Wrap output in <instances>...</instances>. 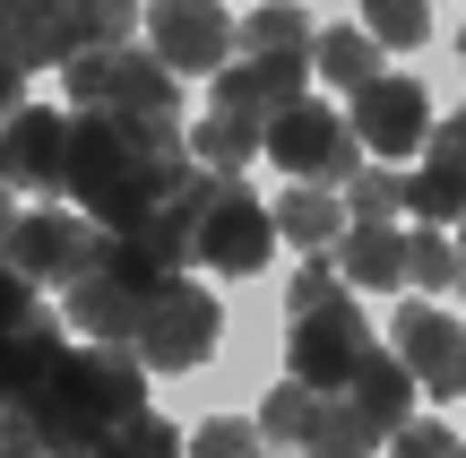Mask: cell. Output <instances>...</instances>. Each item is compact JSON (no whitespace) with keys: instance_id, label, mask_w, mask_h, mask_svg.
Segmentation results:
<instances>
[{"instance_id":"obj_24","label":"cell","mask_w":466,"mask_h":458,"mask_svg":"<svg viewBox=\"0 0 466 458\" xmlns=\"http://www.w3.org/2000/svg\"><path fill=\"white\" fill-rule=\"evenodd\" d=\"M346 217H363V225H398V217H406V182L389 173V156H363V165H354Z\"/></svg>"},{"instance_id":"obj_32","label":"cell","mask_w":466,"mask_h":458,"mask_svg":"<svg viewBox=\"0 0 466 458\" xmlns=\"http://www.w3.org/2000/svg\"><path fill=\"white\" fill-rule=\"evenodd\" d=\"M389 450H406V458H423V450H458L450 433H432V424H415V415H406L398 433H389Z\"/></svg>"},{"instance_id":"obj_26","label":"cell","mask_w":466,"mask_h":458,"mask_svg":"<svg viewBox=\"0 0 466 458\" xmlns=\"http://www.w3.org/2000/svg\"><path fill=\"white\" fill-rule=\"evenodd\" d=\"M458 242H441L432 234V217H423V234H406V286H423V294H458Z\"/></svg>"},{"instance_id":"obj_16","label":"cell","mask_w":466,"mask_h":458,"mask_svg":"<svg viewBox=\"0 0 466 458\" xmlns=\"http://www.w3.org/2000/svg\"><path fill=\"white\" fill-rule=\"evenodd\" d=\"M217 182H225L217 165H190L182 182H173L165 199H156L147 217L130 225V234L147 242V251L165 260V269H199V217H208V199H217Z\"/></svg>"},{"instance_id":"obj_29","label":"cell","mask_w":466,"mask_h":458,"mask_svg":"<svg viewBox=\"0 0 466 458\" xmlns=\"http://www.w3.org/2000/svg\"><path fill=\"white\" fill-rule=\"evenodd\" d=\"M329 294H346V269H337V251H311L294 269V294H285V311H311V303H329Z\"/></svg>"},{"instance_id":"obj_9","label":"cell","mask_w":466,"mask_h":458,"mask_svg":"<svg viewBox=\"0 0 466 458\" xmlns=\"http://www.w3.org/2000/svg\"><path fill=\"white\" fill-rule=\"evenodd\" d=\"M277 208L268 199H250L242 182H217V199H208V217H199V269L208 277H259L268 260H277Z\"/></svg>"},{"instance_id":"obj_30","label":"cell","mask_w":466,"mask_h":458,"mask_svg":"<svg viewBox=\"0 0 466 458\" xmlns=\"http://www.w3.org/2000/svg\"><path fill=\"white\" fill-rule=\"evenodd\" d=\"M259 442H268V433H259V424H233V415H208V424L190 433V450H199V458H225V450H259Z\"/></svg>"},{"instance_id":"obj_37","label":"cell","mask_w":466,"mask_h":458,"mask_svg":"<svg viewBox=\"0 0 466 458\" xmlns=\"http://www.w3.org/2000/svg\"><path fill=\"white\" fill-rule=\"evenodd\" d=\"M458 251H466V225H458Z\"/></svg>"},{"instance_id":"obj_25","label":"cell","mask_w":466,"mask_h":458,"mask_svg":"<svg viewBox=\"0 0 466 458\" xmlns=\"http://www.w3.org/2000/svg\"><path fill=\"white\" fill-rule=\"evenodd\" d=\"M311 44H319V26L294 9V0H268V9L242 17V52H311Z\"/></svg>"},{"instance_id":"obj_34","label":"cell","mask_w":466,"mask_h":458,"mask_svg":"<svg viewBox=\"0 0 466 458\" xmlns=\"http://www.w3.org/2000/svg\"><path fill=\"white\" fill-rule=\"evenodd\" d=\"M9 225H17V182L0 173V251H9Z\"/></svg>"},{"instance_id":"obj_6","label":"cell","mask_w":466,"mask_h":458,"mask_svg":"<svg viewBox=\"0 0 466 458\" xmlns=\"http://www.w3.org/2000/svg\"><path fill=\"white\" fill-rule=\"evenodd\" d=\"M217 329H225L217 294H208L199 277L173 269L165 286H156V303H147V321H138V338H130V346L156 363V372H199V363L217 355Z\"/></svg>"},{"instance_id":"obj_22","label":"cell","mask_w":466,"mask_h":458,"mask_svg":"<svg viewBox=\"0 0 466 458\" xmlns=\"http://www.w3.org/2000/svg\"><path fill=\"white\" fill-rule=\"evenodd\" d=\"M380 35H371V26H319V44H311V69H319V78H329V87H346V96H354V87H363V78H380Z\"/></svg>"},{"instance_id":"obj_23","label":"cell","mask_w":466,"mask_h":458,"mask_svg":"<svg viewBox=\"0 0 466 458\" xmlns=\"http://www.w3.org/2000/svg\"><path fill=\"white\" fill-rule=\"evenodd\" d=\"M311 415H319V390L302 372H285L277 390H268V407H259V433L277 450H311Z\"/></svg>"},{"instance_id":"obj_18","label":"cell","mask_w":466,"mask_h":458,"mask_svg":"<svg viewBox=\"0 0 466 458\" xmlns=\"http://www.w3.org/2000/svg\"><path fill=\"white\" fill-rule=\"evenodd\" d=\"M415 390H423V381H415V363H406L398 346H389V355H380V346H363V363H354V381H346L354 415H363L380 442L406 424V415H415Z\"/></svg>"},{"instance_id":"obj_3","label":"cell","mask_w":466,"mask_h":458,"mask_svg":"<svg viewBox=\"0 0 466 458\" xmlns=\"http://www.w3.org/2000/svg\"><path fill=\"white\" fill-rule=\"evenodd\" d=\"M69 104L78 113H121V121H156V130H182V69L156 44H86L61 69Z\"/></svg>"},{"instance_id":"obj_20","label":"cell","mask_w":466,"mask_h":458,"mask_svg":"<svg viewBox=\"0 0 466 458\" xmlns=\"http://www.w3.org/2000/svg\"><path fill=\"white\" fill-rule=\"evenodd\" d=\"M346 208H337V190L329 182H285V199H277V234L294 242V251H337V234H346Z\"/></svg>"},{"instance_id":"obj_4","label":"cell","mask_w":466,"mask_h":458,"mask_svg":"<svg viewBox=\"0 0 466 458\" xmlns=\"http://www.w3.org/2000/svg\"><path fill=\"white\" fill-rule=\"evenodd\" d=\"M165 277H173V269H165L138 234H104V260L69 286L61 311H69V329H78V338H121V346H130Z\"/></svg>"},{"instance_id":"obj_8","label":"cell","mask_w":466,"mask_h":458,"mask_svg":"<svg viewBox=\"0 0 466 458\" xmlns=\"http://www.w3.org/2000/svg\"><path fill=\"white\" fill-rule=\"evenodd\" d=\"M363 346H371V329H363V303H354V294H329V303H311V311H285V363H294L311 390H346Z\"/></svg>"},{"instance_id":"obj_31","label":"cell","mask_w":466,"mask_h":458,"mask_svg":"<svg viewBox=\"0 0 466 458\" xmlns=\"http://www.w3.org/2000/svg\"><path fill=\"white\" fill-rule=\"evenodd\" d=\"M86 26H96V44H138V0H86Z\"/></svg>"},{"instance_id":"obj_27","label":"cell","mask_w":466,"mask_h":458,"mask_svg":"<svg viewBox=\"0 0 466 458\" xmlns=\"http://www.w3.org/2000/svg\"><path fill=\"white\" fill-rule=\"evenodd\" d=\"M363 26L380 35L389 52H415L432 35V0H363Z\"/></svg>"},{"instance_id":"obj_17","label":"cell","mask_w":466,"mask_h":458,"mask_svg":"<svg viewBox=\"0 0 466 458\" xmlns=\"http://www.w3.org/2000/svg\"><path fill=\"white\" fill-rule=\"evenodd\" d=\"M423 165L406 173V217H432V225H458L466 217V113L432 121V138H423Z\"/></svg>"},{"instance_id":"obj_14","label":"cell","mask_w":466,"mask_h":458,"mask_svg":"<svg viewBox=\"0 0 466 458\" xmlns=\"http://www.w3.org/2000/svg\"><path fill=\"white\" fill-rule=\"evenodd\" d=\"M389 346L415 363V381L432 390V407L441 398H466V321H450V311H432V303H406Z\"/></svg>"},{"instance_id":"obj_33","label":"cell","mask_w":466,"mask_h":458,"mask_svg":"<svg viewBox=\"0 0 466 458\" xmlns=\"http://www.w3.org/2000/svg\"><path fill=\"white\" fill-rule=\"evenodd\" d=\"M26 78H35V69H26V61H9V52H0V121H9L17 104H26Z\"/></svg>"},{"instance_id":"obj_12","label":"cell","mask_w":466,"mask_h":458,"mask_svg":"<svg viewBox=\"0 0 466 458\" xmlns=\"http://www.w3.org/2000/svg\"><path fill=\"white\" fill-rule=\"evenodd\" d=\"M96 44L86 26V0H0V52L26 69H69Z\"/></svg>"},{"instance_id":"obj_11","label":"cell","mask_w":466,"mask_h":458,"mask_svg":"<svg viewBox=\"0 0 466 458\" xmlns=\"http://www.w3.org/2000/svg\"><path fill=\"white\" fill-rule=\"evenodd\" d=\"M147 44L165 52L182 78H217L242 52V17H225V0H156L147 9Z\"/></svg>"},{"instance_id":"obj_36","label":"cell","mask_w":466,"mask_h":458,"mask_svg":"<svg viewBox=\"0 0 466 458\" xmlns=\"http://www.w3.org/2000/svg\"><path fill=\"white\" fill-rule=\"evenodd\" d=\"M458 61H466V35H458Z\"/></svg>"},{"instance_id":"obj_15","label":"cell","mask_w":466,"mask_h":458,"mask_svg":"<svg viewBox=\"0 0 466 458\" xmlns=\"http://www.w3.org/2000/svg\"><path fill=\"white\" fill-rule=\"evenodd\" d=\"M302 87H311V52H233L217 69V104L250 121H277L285 104H302Z\"/></svg>"},{"instance_id":"obj_35","label":"cell","mask_w":466,"mask_h":458,"mask_svg":"<svg viewBox=\"0 0 466 458\" xmlns=\"http://www.w3.org/2000/svg\"><path fill=\"white\" fill-rule=\"evenodd\" d=\"M458 294H466V260H458Z\"/></svg>"},{"instance_id":"obj_21","label":"cell","mask_w":466,"mask_h":458,"mask_svg":"<svg viewBox=\"0 0 466 458\" xmlns=\"http://www.w3.org/2000/svg\"><path fill=\"white\" fill-rule=\"evenodd\" d=\"M190 156H199V165H217V173H242L250 156H268V121H250V113H233V104H217V113L190 130Z\"/></svg>"},{"instance_id":"obj_2","label":"cell","mask_w":466,"mask_h":458,"mask_svg":"<svg viewBox=\"0 0 466 458\" xmlns=\"http://www.w3.org/2000/svg\"><path fill=\"white\" fill-rule=\"evenodd\" d=\"M69 113H78V104H69ZM190 165H199V156H190V130H156V121H121V113H78V138H69V199L96 225L130 234Z\"/></svg>"},{"instance_id":"obj_1","label":"cell","mask_w":466,"mask_h":458,"mask_svg":"<svg viewBox=\"0 0 466 458\" xmlns=\"http://www.w3.org/2000/svg\"><path fill=\"white\" fill-rule=\"evenodd\" d=\"M147 372L156 363L138 355V346H121V338L61 346L52 372L0 407V450L9 458H52V450H86L96 458L138 407H147Z\"/></svg>"},{"instance_id":"obj_10","label":"cell","mask_w":466,"mask_h":458,"mask_svg":"<svg viewBox=\"0 0 466 458\" xmlns=\"http://www.w3.org/2000/svg\"><path fill=\"white\" fill-rule=\"evenodd\" d=\"M69 138H78V113H52V104H17L0 121V173L35 199H61L69 190Z\"/></svg>"},{"instance_id":"obj_19","label":"cell","mask_w":466,"mask_h":458,"mask_svg":"<svg viewBox=\"0 0 466 458\" xmlns=\"http://www.w3.org/2000/svg\"><path fill=\"white\" fill-rule=\"evenodd\" d=\"M337 269H346V286H363V294H398L406 286V234L354 217L346 234H337Z\"/></svg>"},{"instance_id":"obj_7","label":"cell","mask_w":466,"mask_h":458,"mask_svg":"<svg viewBox=\"0 0 466 458\" xmlns=\"http://www.w3.org/2000/svg\"><path fill=\"white\" fill-rule=\"evenodd\" d=\"M104 234H113V225H96L86 208H26V217L9 225V260L35 277V286L69 294L104 260Z\"/></svg>"},{"instance_id":"obj_13","label":"cell","mask_w":466,"mask_h":458,"mask_svg":"<svg viewBox=\"0 0 466 458\" xmlns=\"http://www.w3.org/2000/svg\"><path fill=\"white\" fill-rule=\"evenodd\" d=\"M354 130H363V148L371 156H389V165H398V156H415L423 138H432V104H423V78H363L354 87Z\"/></svg>"},{"instance_id":"obj_28","label":"cell","mask_w":466,"mask_h":458,"mask_svg":"<svg viewBox=\"0 0 466 458\" xmlns=\"http://www.w3.org/2000/svg\"><path fill=\"white\" fill-rule=\"evenodd\" d=\"M165 450H190V442L165 424V415H147V407H138V415H130V424H121V433H113V442H104L96 458H165Z\"/></svg>"},{"instance_id":"obj_5","label":"cell","mask_w":466,"mask_h":458,"mask_svg":"<svg viewBox=\"0 0 466 458\" xmlns=\"http://www.w3.org/2000/svg\"><path fill=\"white\" fill-rule=\"evenodd\" d=\"M268 156L285 165V182H329V190H346L354 182V165H363V130H354V113H329L319 96H302V104H285L277 121H268Z\"/></svg>"}]
</instances>
